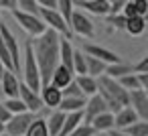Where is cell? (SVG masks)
I'll return each mask as SVG.
<instances>
[{"label":"cell","instance_id":"cell-1","mask_svg":"<svg viewBox=\"0 0 148 136\" xmlns=\"http://www.w3.org/2000/svg\"><path fill=\"white\" fill-rule=\"evenodd\" d=\"M61 35H57L55 31L47 29L41 37L29 39L33 55H35V63L39 67V77H41V87L49 85L51 75L55 71V67L59 65V43H61Z\"/></svg>","mask_w":148,"mask_h":136},{"label":"cell","instance_id":"cell-2","mask_svg":"<svg viewBox=\"0 0 148 136\" xmlns=\"http://www.w3.org/2000/svg\"><path fill=\"white\" fill-rule=\"evenodd\" d=\"M21 73H23V83L37 91L41 89V77H39V67L35 63V55H33V49H31V43L27 41V47H25V57H23V63H21Z\"/></svg>","mask_w":148,"mask_h":136},{"label":"cell","instance_id":"cell-3","mask_svg":"<svg viewBox=\"0 0 148 136\" xmlns=\"http://www.w3.org/2000/svg\"><path fill=\"white\" fill-rule=\"evenodd\" d=\"M0 39H2L8 55H10V61H12V73H21V63H23V57H21V47H18V39L12 35V31L4 25V21L0 23Z\"/></svg>","mask_w":148,"mask_h":136},{"label":"cell","instance_id":"cell-4","mask_svg":"<svg viewBox=\"0 0 148 136\" xmlns=\"http://www.w3.org/2000/svg\"><path fill=\"white\" fill-rule=\"evenodd\" d=\"M12 19L21 25L23 31H27L31 35V39L41 37L47 31V27L43 25V21L39 16H33V14H27V12H21V10H12Z\"/></svg>","mask_w":148,"mask_h":136},{"label":"cell","instance_id":"cell-5","mask_svg":"<svg viewBox=\"0 0 148 136\" xmlns=\"http://www.w3.org/2000/svg\"><path fill=\"white\" fill-rule=\"evenodd\" d=\"M69 31L71 35H79L83 39H91L95 29H93V23L87 14H83L81 10H73V16H71V23H69Z\"/></svg>","mask_w":148,"mask_h":136},{"label":"cell","instance_id":"cell-6","mask_svg":"<svg viewBox=\"0 0 148 136\" xmlns=\"http://www.w3.org/2000/svg\"><path fill=\"white\" fill-rule=\"evenodd\" d=\"M81 51H83V55L93 57V59L101 61L103 65L122 63V57H120L118 53H114V51H110V49H106V47H101V45H95V43H85Z\"/></svg>","mask_w":148,"mask_h":136},{"label":"cell","instance_id":"cell-7","mask_svg":"<svg viewBox=\"0 0 148 136\" xmlns=\"http://www.w3.org/2000/svg\"><path fill=\"white\" fill-rule=\"evenodd\" d=\"M37 116L35 114H16V116H10V120L4 124V134L6 136H25V132L29 130V126L33 124Z\"/></svg>","mask_w":148,"mask_h":136},{"label":"cell","instance_id":"cell-8","mask_svg":"<svg viewBox=\"0 0 148 136\" xmlns=\"http://www.w3.org/2000/svg\"><path fill=\"white\" fill-rule=\"evenodd\" d=\"M128 106L134 110L138 120L148 122V91H142V89L128 91Z\"/></svg>","mask_w":148,"mask_h":136},{"label":"cell","instance_id":"cell-9","mask_svg":"<svg viewBox=\"0 0 148 136\" xmlns=\"http://www.w3.org/2000/svg\"><path fill=\"white\" fill-rule=\"evenodd\" d=\"M106 112H108V108H106L103 100H101L97 93L91 95V98H87V100H85V106H83V110H81V114H83V124L89 126L93 118H97L99 114H106Z\"/></svg>","mask_w":148,"mask_h":136},{"label":"cell","instance_id":"cell-10","mask_svg":"<svg viewBox=\"0 0 148 136\" xmlns=\"http://www.w3.org/2000/svg\"><path fill=\"white\" fill-rule=\"evenodd\" d=\"M18 100L25 104V108H27L29 114H35V116H37V112H41V108H43L39 93L33 91V89H29L23 81H21V85H18Z\"/></svg>","mask_w":148,"mask_h":136},{"label":"cell","instance_id":"cell-11","mask_svg":"<svg viewBox=\"0 0 148 136\" xmlns=\"http://www.w3.org/2000/svg\"><path fill=\"white\" fill-rule=\"evenodd\" d=\"M73 8H83L81 12H91L95 16H108V8H110V2L108 0H77L73 2Z\"/></svg>","mask_w":148,"mask_h":136},{"label":"cell","instance_id":"cell-12","mask_svg":"<svg viewBox=\"0 0 148 136\" xmlns=\"http://www.w3.org/2000/svg\"><path fill=\"white\" fill-rule=\"evenodd\" d=\"M39 98H41V104L43 106H47V108H51V110H57V106H59V102L63 100V95H61V89H57L55 85H43L41 89H39Z\"/></svg>","mask_w":148,"mask_h":136},{"label":"cell","instance_id":"cell-13","mask_svg":"<svg viewBox=\"0 0 148 136\" xmlns=\"http://www.w3.org/2000/svg\"><path fill=\"white\" fill-rule=\"evenodd\" d=\"M18 77L12 73V71H4L2 77H0V89L6 95V100H12V98H18Z\"/></svg>","mask_w":148,"mask_h":136},{"label":"cell","instance_id":"cell-14","mask_svg":"<svg viewBox=\"0 0 148 136\" xmlns=\"http://www.w3.org/2000/svg\"><path fill=\"white\" fill-rule=\"evenodd\" d=\"M134 122H138V116L134 114V110L130 106H126L114 116V130H124V128L132 126Z\"/></svg>","mask_w":148,"mask_h":136},{"label":"cell","instance_id":"cell-15","mask_svg":"<svg viewBox=\"0 0 148 136\" xmlns=\"http://www.w3.org/2000/svg\"><path fill=\"white\" fill-rule=\"evenodd\" d=\"M59 65H63L65 69H69L73 73V69H71V65H73V45H71L69 39H61V43H59Z\"/></svg>","mask_w":148,"mask_h":136},{"label":"cell","instance_id":"cell-16","mask_svg":"<svg viewBox=\"0 0 148 136\" xmlns=\"http://www.w3.org/2000/svg\"><path fill=\"white\" fill-rule=\"evenodd\" d=\"M73 81V73L69 71V69H65L63 65H57L55 67V71H53V75H51V85H55L57 89H63V87H67L69 83Z\"/></svg>","mask_w":148,"mask_h":136},{"label":"cell","instance_id":"cell-17","mask_svg":"<svg viewBox=\"0 0 148 136\" xmlns=\"http://www.w3.org/2000/svg\"><path fill=\"white\" fill-rule=\"evenodd\" d=\"M73 81L77 83V87L81 89V93L85 98H91L97 93V81L89 75H79V77H73Z\"/></svg>","mask_w":148,"mask_h":136},{"label":"cell","instance_id":"cell-18","mask_svg":"<svg viewBox=\"0 0 148 136\" xmlns=\"http://www.w3.org/2000/svg\"><path fill=\"white\" fill-rule=\"evenodd\" d=\"M47 122V130H49V136H59L61 128H63V122H65V114L59 112V110H53L49 118H45Z\"/></svg>","mask_w":148,"mask_h":136},{"label":"cell","instance_id":"cell-19","mask_svg":"<svg viewBox=\"0 0 148 136\" xmlns=\"http://www.w3.org/2000/svg\"><path fill=\"white\" fill-rule=\"evenodd\" d=\"M83 124V114L81 112H73V114H65V122H63V128L59 132V136H69L75 128H79Z\"/></svg>","mask_w":148,"mask_h":136},{"label":"cell","instance_id":"cell-20","mask_svg":"<svg viewBox=\"0 0 148 136\" xmlns=\"http://www.w3.org/2000/svg\"><path fill=\"white\" fill-rule=\"evenodd\" d=\"M132 73V65L130 63H114V65H106V71H103V75L106 77H110V79H120V77H124V75H130Z\"/></svg>","mask_w":148,"mask_h":136},{"label":"cell","instance_id":"cell-21","mask_svg":"<svg viewBox=\"0 0 148 136\" xmlns=\"http://www.w3.org/2000/svg\"><path fill=\"white\" fill-rule=\"evenodd\" d=\"M91 128H93V132L97 134V132H110V130H114V116L110 114V112H106V114H99L97 118H93L91 120V124H89Z\"/></svg>","mask_w":148,"mask_h":136},{"label":"cell","instance_id":"cell-22","mask_svg":"<svg viewBox=\"0 0 148 136\" xmlns=\"http://www.w3.org/2000/svg\"><path fill=\"white\" fill-rule=\"evenodd\" d=\"M124 31H126L128 35H132V37H140V35L146 31V19H142V16L128 19V21H126V27H124Z\"/></svg>","mask_w":148,"mask_h":136},{"label":"cell","instance_id":"cell-23","mask_svg":"<svg viewBox=\"0 0 148 136\" xmlns=\"http://www.w3.org/2000/svg\"><path fill=\"white\" fill-rule=\"evenodd\" d=\"M73 0H59V4H57V12H59V16L63 19V23L67 25V29H69V23H71V16H73ZM71 33V31H69Z\"/></svg>","mask_w":148,"mask_h":136},{"label":"cell","instance_id":"cell-24","mask_svg":"<svg viewBox=\"0 0 148 136\" xmlns=\"http://www.w3.org/2000/svg\"><path fill=\"white\" fill-rule=\"evenodd\" d=\"M71 69H73L75 77L87 75V71H85V55H83L81 49H73V65H71Z\"/></svg>","mask_w":148,"mask_h":136},{"label":"cell","instance_id":"cell-25","mask_svg":"<svg viewBox=\"0 0 148 136\" xmlns=\"http://www.w3.org/2000/svg\"><path fill=\"white\" fill-rule=\"evenodd\" d=\"M25 136H49V130H47V122L45 118H35L33 124L29 126V130L25 132Z\"/></svg>","mask_w":148,"mask_h":136},{"label":"cell","instance_id":"cell-26","mask_svg":"<svg viewBox=\"0 0 148 136\" xmlns=\"http://www.w3.org/2000/svg\"><path fill=\"white\" fill-rule=\"evenodd\" d=\"M120 132L126 134V136H148V122L138 120V122H134L132 126H128V128H124Z\"/></svg>","mask_w":148,"mask_h":136},{"label":"cell","instance_id":"cell-27","mask_svg":"<svg viewBox=\"0 0 148 136\" xmlns=\"http://www.w3.org/2000/svg\"><path fill=\"white\" fill-rule=\"evenodd\" d=\"M16 10L39 16V2L37 0H16Z\"/></svg>","mask_w":148,"mask_h":136},{"label":"cell","instance_id":"cell-28","mask_svg":"<svg viewBox=\"0 0 148 136\" xmlns=\"http://www.w3.org/2000/svg\"><path fill=\"white\" fill-rule=\"evenodd\" d=\"M2 106L6 108V112L10 114V116H16V114H25L27 112V108H25V104L18 100V98H12V100H6V102H2Z\"/></svg>","mask_w":148,"mask_h":136},{"label":"cell","instance_id":"cell-29","mask_svg":"<svg viewBox=\"0 0 148 136\" xmlns=\"http://www.w3.org/2000/svg\"><path fill=\"white\" fill-rule=\"evenodd\" d=\"M118 83L126 89V91H136V89H140V83H138V77L134 75V73H130V75H124V77H120L118 79Z\"/></svg>","mask_w":148,"mask_h":136},{"label":"cell","instance_id":"cell-30","mask_svg":"<svg viewBox=\"0 0 148 136\" xmlns=\"http://www.w3.org/2000/svg\"><path fill=\"white\" fill-rule=\"evenodd\" d=\"M61 95H63V98H75V100H87V98L81 93V89L77 87L75 81H71L67 87H63V89H61Z\"/></svg>","mask_w":148,"mask_h":136},{"label":"cell","instance_id":"cell-31","mask_svg":"<svg viewBox=\"0 0 148 136\" xmlns=\"http://www.w3.org/2000/svg\"><path fill=\"white\" fill-rule=\"evenodd\" d=\"M126 4V0H112L110 2V8H108V16H116V14H122V8Z\"/></svg>","mask_w":148,"mask_h":136},{"label":"cell","instance_id":"cell-32","mask_svg":"<svg viewBox=\"0 0 148 136\" xmlns=\"http://www.w3.org/2000/svg\"><path fill=\"white\" fill-rule=\"evenodd\" d=\"M132 73H134V75L148 73V57H142L138 63H134V65H132Z\"/></svg>","mask_w":148,"mask_h":136},{"label":"cell","instance_id":"cell-33","mask_svg":"<svg viewBox=\"0 0 148 136\" xmlns=\"http://www.w3.org/2000/svg\"><path fill=\"white\" fill-rule=\"evenodd\" d=\"M106 21H108V25H112L114 29H124V27H126V19H124L122 14H116V16H106Z\"/></svg>","mask_w":148,"mask_h":136},{"label":"cell","instance_id":"cell-34","mask_svg":"<svg viewBox=\"0 0 148 136\" xmlns=\"http://www.w3.org/2000/svg\"><path fill=\"white\" fill-rule=\"evenodd\" d=\"M95 132H93V128L91 126H85V124H81L79 128H75L69 136H93Z\"/></svg>","mask_w":148,"mask_h":136},{"label":"cell","instance_id":"cell-35","mask_svg":"<svg viewBox=\"0 0 148 136\" xmlns=\"http://www.w3.org/2000/svg\"><path fill=\"white\" fill-rule=\"evenodd\" d=\"M134 6H136V16L146 19V12H148V2L146 0H134Z\"/></svg>","mask_w":148,"mask_h":136},{"label":"cell","instance_id":"cell-36","mask_svg":"<svg viewBox=\"0 0 148 136\" xmlns=\"http://www.w3.org/2000/svg\"><path fill=\"white\" fill-rule=\"evenodd\" d=\"M2 8L4 10H16V0H0V12H2Z\"/></svg>","mask_w":148,"mask_h":136},{"label":"cell","instance_id":"cell-37","mask_svg":"<svg viewBox=\"0 0 148 136\" xmlns=\"http://www.w3.org/2000/svg\"><path fill=\"white\" fill-rule=\"evenodd\" d=\"M10 120V114L6 112V108L2 106V102H0V124H6Z\"/></svg>","mask_w":148,"mask_h":136},{"label":"cell","instance_id":"cell-38","mask_svg":"<svg viewBox=\"0 0 148 136\" xmlns=\"http://www.w3.org/2000/svg\"><path fill=\"white\" fill-rule=\"evenodd\" d=\"M108 136H126V134H122L120 130H110V132H108Z\"/></svg>","mask_w":148,"mask_h":136},{"label":"cell","instance_id":"cell-39","mask_svg":"<svg viewBox=\"0 0 148 136\" xmlns=\"http://www.w3.org/2000/svg\"><path fill=\"white\" fill-rule=\"evenodd\" d=\"M4 71H6V69H4V65L0 63V77H2V73H4Z\"/></svg>","mask_w":148,"mask_h":136},{"label":"cell","instance_id":"cell-40","mask_svg":"<svg viewBox=\"0 0 148 136\" xmlns=\"http://www.w3.org/2000/svg\"><path fill=\"white\" fill-rule=\"evenodd\" d=\"M4 134V124H0V136Z\"/></svg>","mask_w":148,"mask_h":136},{"label":"cell","instance_id":"cell-41","mask_svg":"<svg viewBox=\"0 0 148 136\" xmlns=\"http://www.w3.org/2000/svg\"><path fill=\"white\" fill-rule=\"evenodd\" d=\"M0 23H2V12H0Z\"/></svg>","mask_w":148,"mask_h":136},{"label":"cell","instance_id":"cell-42","mask_svg":"<svg viewBox=\"0 0 148 136\" xmlns=\"http://www.w3.org/2000/svg\"><path fill=\"white\" fill-rule=\"evenodd\" d=\"M2 136H4V134H2Z\"/></svg>","mask_w":148,"mask_h":136},{"label":"cell","instance_id":"cell-43","mask_svg":"<svg viewBox=\"0 0 148 136\" xmlns=\"http://www.w3.org/2000/svg\"><path fill=\"white\" fill-rule=\"evenodd\" d=\"M4 136H6V134H4Z\"/></svg>","mask_w":148,"mask_h":136}]
</instances>
